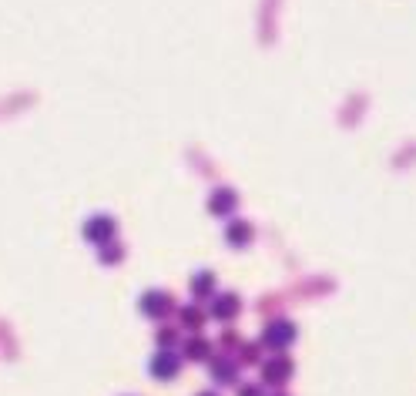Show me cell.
<instances>
[{
    "label": "cell",
    "instance_id": "obj_1",
    "mask_svg": "<svg viewBox=\"0 0 416 396\" xmlns=\"http://www.w3.org/2000/svg\"><path fill=\"white\" fill-rule=\"evenodd\" d=\"M295 343V326L289 319H272L269 326H265V333H262V346H269V350H289Z\"/></svg>",
    "mask_w": 416,
    "mask_h": 396
},
{
    "label": "cell",
    "instance_id": "obj_2",
    "mask_svg": "<svg viewBox=\"0 0 416 396\" xmlns=\"http://www.w3.org/2000/svg\"><path fill=\"white\" fill-rule=\"evenodd\" d=\"M114 235H118V222H114L111 215H94V218L84 222V239L94 245L114 242Z\"/></svg>",
    "mask_w": 416,
    "mask_h": 396
},
{
    "label": "cell",
    "instance_id": "obj_3",
    "mask_svg": "<svg viewBox=\"0 0 416 396\" xmlns=\"http://www.w3.org/2000/svg\"><path fill=\"white\" fill-rule=\"evenodd\" d=\"M141 312L145 316H152V319H165L171 309H175V299H171L168 292H161V289H152V292H145L141 296Z\"/></svg>",
    "mask_w": 416,
    "mask_h": 396
},
{
    "label": "cell",
    "instance_id": "obj_4",
    "mask_svg": "<svg viewBox=\"0 0 416 396\" xmlns=\"http://www.w3.org/2000/svg\"><path fill=\"white\" fill-rule=\"evenodd\" d=\"M152 376L154 380H175L178 376V366H182V359H178V352L171 350H158L152 356Z\"/></svg>",
    "mask_w": 416,
    "mask_h": 396
},
{
    "label": "cell",
    "instance_id": "obj_5",
    "mask_svg": "<svg viewBox=\"0 0 416 396\" xmlns=\"http://www.w3.org/2000/svg\"><path fill=\"white\" fill-rule=\"evenodd\" d=\"M239 309H242V299H239L235 292H222V296L212 299V316H215V319H225V322L235 319Z\"/></svg>",
    "mask_w": 416,
    "mask_h": 396
},
{
    "label": "cell",
    "instance_id": "obj_6",
    "mask_svg": "<svg viewBox=\"0 0 416 396\" xmlns=\"http://www.w3.org/2000/svg\"><path fill=\"white\" fill-rule=\"evenodd\" d=\"M208 209H212V215H232L239 209V195L232 188H215L208 198Z\"/></svg>",
    "mask_w": 416,
    "mask_h": 396
},
{
    "label": "cell",
    "instance_id": "obj_7",
    "mask_svg": "<svg viewBox=\"0 0 416 396\" xmlns=\"http://www.w3.org/2000/svg\"><path fill=\"white\" fill-rule=\"evenodd\" d=\"M262 376L265 383H286L289 376H293V359H286V356H276V359H269V363L262 366Z\"/></svg>",
    "mask_w": 416,
    "mask_h": 396
},
{
    "label": "cell",
    "instance_id": "obj_8",
    "mask_svg": "<svg viewBox=\"0 0 416 396\" xmlns=\"http://www.w3.org/2000/svg\"><path fill=\"white\" fill-rule=\"evenodd\" d=\"M225 242H229L232 249H246V245L252 242V225H248V222H232L229 229H225Z\"/></svg>",
    "mask_w": 416,
    "mask_h": 396
},
{
    "label": "cell",
    "instance_id": "obj_9",
    "mask_svg": "<svg viewBox=\"0 0 416 396\" xmlns=\"http://www.w3.org/2000/svg\"><path fill=\"white\" fill-rule=\"evenodd\" d=\"M212 380L222 383V386H232V383H239V369L229 359H212Z\"/></svg>",
    "mask_w": 416,
    "mask_h": 396
},
{
    "label": "cell",
    "instance_id": "obj_10",
    "mask_svg": "<svg viewBox=\"0 0 416 396\" xmlns=\"http://www.w3.org/2000/svg\"><path fill=\"white\" fill-rule=\"evenodd\" d=\"M212 292H215V275L212 272H195L192 275V296L205 299V296H212Z\"/></svg>",
    "mask_w": 416,
    "mask_h": 396
},
{
    "label": "cell",
    "instance_id": "obj_11",
    "mask_svg": "<svg viewBox=\"0 0 416 396\" xmlns=\"http://www.w3.org/2000/svg\"><path fill=\"white\" fill-rule=\"evenodd\" d=\"M185 356L188 359H208V356H212V343H208V339H188L185 343Z\"/></svg>",
    "mask_w": 416,
    "mask_h": 396
},
{
    "label": "cell",
    "instance_id": "obj_12",
    "mask_svg": "<svg viewBox=\"0 0 416 396\" xmlns=\"http://www.w3.org/2000/svg\"><path fill=\"white\" fill-rule=\"evenodd\" d=\"M201 322H205V312H201L199 305H185V309H182V326H188V329H199Z\"/></svg>",
    "mask_w": 416,
    "mask_h": 396
},
{
    "label": "cell",
    "instance_id": "obj_13",
    "mask_svg": "<svg viewBox=\"0 0 416 396\" xmlns=\"http://www.w3.org/2000/svg\"><path fill=\"white\" fill-rule=\"evenodd\" d=\"M121 256H124V252H121V245H114V242L101 245V259L108 262V265H111V262H118V259H121Z\"/></svg>",
    "mask_w": 416,
    "mask_h": 396
},
{
    "label": "cell",
    "instance_id": "obj_14",
    "mask_svg": "<svg viewBox=\"0 0 416 396\" xmlns=\"http://www.w3.org/2000/svg\"><path fill=\"white\" fill-rule=\"evenodd\" d=\"M158 343H161V350H168L171 343H175V329H161V333H158Z\"/></svg>",
    "mask_w": 416,
    "mask_h": 396
},
{
    "label": "cell",
    "instance_id": "obj_15",
    "mask_svg": "<svg viewBox=\"0 0 416 396\" xmlns=\"http://www.w3.org/2000/svg\"><path fill=\"white\" fill-rule=\"evenodd\" d=\"M242 356H246L248 363H255V359H259V346H246V350H242Z\"/></svg>",
    "mask_w": 416,
    "mask_h": 396
},
{
    "label": "cell",
    "instance_id": "obj_16",
    "mask_svg": "<svg viewBox=\"0 0 416 396\" xmlns=\"http://www.w3.org/2000/svg\"><path fill=\"white\" fill-rule=\"evenodd\" d=\"M239 396H262V386H242Z\"/></svg>",
    "mask_w": 416,
    "mask_h": 396
},
{
    "label": "cell",
    "instance_id": "obj_17",
    "mask_svg": "<svg viewBox=\"0 0 416 396\" xmlns=\"http://www.w3.org/2000/svg\"><path fill=\"white\" fill-rule=\"evenodd\" d=\"M199 396H215V393H199Z\"/></svg>",
    "mask_w": 416,
    "mask_h": 396
},
{
    "label": "cell",
    "instance_id": "obj_18",
    "mask_svg": "<svg viewBox=\"0 0 416 396\" xmlns=\"http://www.w3.org/2000/svg\"><path fill=\"white\" fill-rule=\"evenodd\" d=\"M276 396H286V393H276Z\"/></svg>",
    "mask_w": 416,
    "mask_h": 396
}]
</instances>
